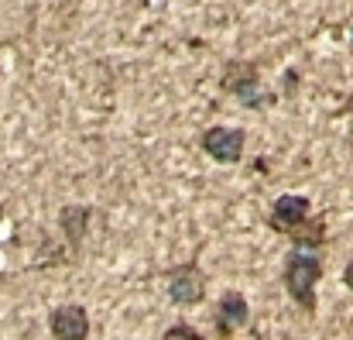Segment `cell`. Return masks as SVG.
Wrapping results in <instances>:
<instances>
[{
    "label": "cell",
    "instance_id": "1",
    "mask_svg": "<svg viewBox=\"0 0 353 340\" xmlns=\"http://www.w3.org/2000/svg\"><path fill=\"white\" fill-rule=\"evenodd\" d=\"M312 214V203L305 196H295V193H285L274 200L271 207V217L268 224L274 227L278 234H288L295 244L302 247H319L326 240V224L319 217H309Z\"/></svg>",
    "mask_w": 353,
    "mask_h": 340
},
{
    "label": "cell",
    "instance_id": "2",
    "mask_svg": "<svg viewBox=\"0 0 353 340\" xmlns=\"http://www.w3.org/2000/svg\"><path fill=\"white\" fill-rule=\"evenodd\" d=\"M323 278V258L316 254V247H302L295 244L285 258V272H281V282L288 289V296L305 310V313H316V285Z\"/></svg>",
    "mask_w": 353,
    "mask_h": 340
},
{
    "label": "cell",
    "instance_id": "3",
    "mask_svg": "<svg viewBox=\"0 0 353 340\" xmlns=\"http://www.w3.org/2000/svg\"><path fill=\"white\" fill-rule=\"evenodd\" d=\"M223 90L234 93L243 107H264L271 104V97L261 90V79H257V69L250 62H230L227 73H223Z\"/></svg>",
    "mask_w": 353,
    "mask_h": 340
},
{
    "label": "cell",
    "instance_id": "4",
    "mask_svg": "<svg viewBox=\"0 0 353 340\" xmlns=\"http://www.w3.org/2000/svg\"><path fill=\"white\" fill-rule=\"evenodd\" d=\"M168 296H172V303H179V306H196V303H203V296H206V278H203V272H199V265H179V268H172V275H168Z\"/></svg>",
    "mask_w": 353,
    "mask_h": 340
},
{
    "label": "cell",
    "instance_id": "5",
    "mask_svg": "<svg viewBox=\"0 0 353 340\" xmlns=\"http://www.w3.org/2000/svg\"><path fill=\"white\" fill-rule=\"evenodd\" d=\"M243 141L247 138H243L240 127H210L203 134V151L210 158H216V162L234 165V162H240V155H243Z\"/></svg>",
    "mask_w": 353,
    "mask_h": 340
},
{
    "label": "cell",
    "instance_id": "6",
    "mask_svg": "<svg viewBox=\"0 0 353 340\" xmlns=\"http://www.w3.org/2000/svg\"><path fill=\"white\" fill-rule=\"evenodd\" d=\"M48 330H52L55 340H86L90 337V313L83 306H76V303L59 306L48 317Z\"/></svg>",
    "mask_w": 353,
    "mask_h": 340
},
{
    "label": "cell",
    "instance_id": "7",
    "mask_svg": "<svg viewBox=\"0 0 353 340\" xmlns=\"http://www.w3.org/2000/svg\"><path fill=\"white\" fill-rule=\"evenodd\" d=\"M247 320H250L247 299H243L240 292H223V296H220V306H216V330H220L223 337H230L234 330L247 327Z\"/></svg>",
    "mask_w": 353,
    "mask_h": 340
},
{
    "label": "cell",
    "instance_id": "8",
    "mask_svg": "<svg viewBox=\"0 0 353 340\" xmlns=\"http://www.w3.org/2000/svg\"><path fill=\"white\" fill-rule=\"evenodd\" d=\"M90 207H62V214H59V224L65 230V237H69V244L76 247L79 240H83V234H86V227H90Z\"/></svg>",
    "mask_w": 353,
    "mask_h": 340
},
{
    "label": "cell",
    "instance_id": "9",
    "mask_svg": "<svg viewBox=\"0 0 353 340\" xmlns=\"http://www.w3.org/2000/svg\"><path fill=\"white\" fill-rule=\"evenodd\" d=\"M161 340H206L199 330H192V327H185V323H175V327H168L165 330V337Z\"/></svg>",
    "mask_w": 353,
    "mask_h": 340
},
{
    "label": "cell",
    "instance_id": "10",
    "mask_svg": "<svg viewBox=\"0 0 353 340\" xmlns=\"http://www.w3.org/2000/svg\"><path fill=\"white\" fill-rule=\"evenodd\" d=\"M343 282L350 285V292H353V261H350V265H347V272H343Z\"/></svg>",
    "mask_w": 353,
    "mask_h": 340
},
{
    "label": "cell",
    "instance_id": "11",
    "mask_svg": "<svg viewBox=\"0 0 353 340\" xmlns=\"http://www.w3.org/2000/svg\"><path fill=\"white\" fill-rule=\"evenodd\" d=\"M343 111H347V113L353 117V93H350V100H347V107H343Z\"/></svg>",
    "mask_w": 353,
    "mask_h": 340
}]
</instances>
